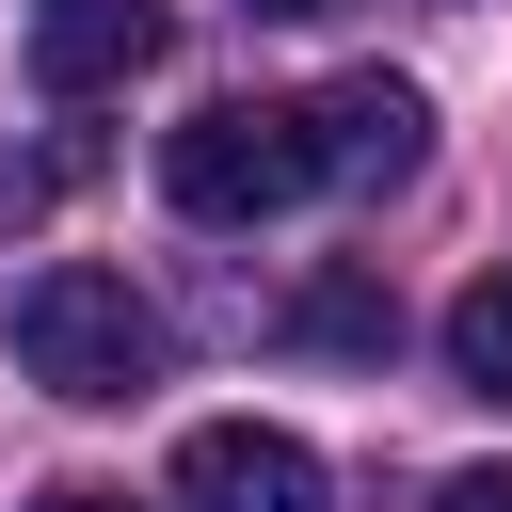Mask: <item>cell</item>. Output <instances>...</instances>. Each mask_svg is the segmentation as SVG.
Instances as JSON below:
<instances>
[{"label":"cell","mask_w":512,"mask_h":512,"mask_svg":"<svg viewBox=\"0 0 512 512\" xmlns=\"http://www.w3.org/2000/svg\"><path fill=\"white\" fill-rule=\"evenodd\" d=\"M16 368H32L48 400H144V384L176 368V336H160V304H144L128 272L48 256V272L16 288Z\"/></svg>","instance_id":"1"},{"label":"cell","mask_w":512,"mask_h":512,"mask_svg":"<svg viewBox=\"0 0 512 512\" xmlns=\"http://www.w3.org/2000/svg\"><path fill=\"white\" fill-rule=\"evenodd\" d=\"M160 192L192 224H272L288 192H320V144L288 96H208L192 128H160Z\"/></svg>","instance_id":"2"},{"label":"cell","mask_w":512,"mask_h":512,"mask_svg":"<svg viewBox=\"0 0 512 512\" xmlns=\"http://www.w3.org/2000/svg\"><path fill=\"white\" fill-rule=\"evenodd\" d=\"M176 512H320V448L272 416H192L176 432Z\"/></svg>","instance_id":"3"},{"label":"cell","mask_w":512,"mask_h":512,"mask_svg":"<svg viewBox=\"0 0 512 512\" xmlns=\"http://www.w3.org/2000/svg\"><path fill=\"white\" fill-rule=\"evenodd\" d=\"M304 144H320V176H336V192H400V176L432 160V96H416V80H384V64H352L336 96H304Z\"/></svg>","instance_id":"4"},{"label":"cell","mask_w":512,"mask_h":512,"mask_svg":"<svg viewBox=\"0 0 512 512\" xmlns=\"http://www.w3.org/2000/svg\"><path fill=\"white\" fill-rule=\"evenodd\" d=\"M32 80L48 96H128L144 64H160V0H32Z\"/></svg>","instance_id":"5"},{"label":"cell","mask_w":512,"mask_h":512,"mask_svg":"<svg viewBox=\"0 0 512 512\" xmlns=\"http://www.w3.org/2000/svg\"><path fill=\"white\" fill-rule=\"evenodd\" d=\"M288 336H304V352H352V368H384V352H400V288H384L368 256H336V272L288 304Z\"/></svg>","instance_id":"6"},{"label":"cell","mask_w":512,"mask_h":512,"mask_svg":"<svg viewBox=\"0 0 512 512\" xmlns=\"http://www.w3.org/2000/svg\"><path fill=\"white\" fill-rule=\"evenodd\" d=\"M448 368H464L480 400H512V256H496V272L448 304Z\"/></svg>","instance_id":"7"},{"label":"cell","mask_w":512,"mask_h":512,"mask_svg":"<svg viewBox=\"0 0 512 512\" xmlns=\"http://www.w3.org/2000/svg\"><path fill=\"white\" fill-rule=\"evenodd\" d=\"M432 512H512V464H464V480H448Z\"/></svg>","instance_id":"8"},{"label":"cell","mask_w":512,"mask_h":512,"mask_svg":"<svg viewBox=\"0 0 512 512\" xmlns=\"http://www.w3.org/2000/svg\"><path fill=\"white\" fill-rule=\"evenodd\" d=\"M32 512H128V496H112V480H48Z\"/></svg>","instance_id":"9"},{"label":"cell","mask_w":512,"mask_h":512,"mask_svg":"<svg viewBox=\"0 0 512 512\" xmlns=\"http://www.w3.org/2000/svg\"><path fill=\"white\" fill-rule=\"evenodd\" d=\"M0 224H32V160H0Z\"/></svg>","instance_id":"10"},{"label":"cell","mask_w":512,"mask_h":512,"mask_svg":"<svg viewBox=\"0 0 512 512\" xmlns=\"http://www.w3.org/2000/svg\"><path fill=\"white\" fill-rule=\"evenodd\" d=\"M240 16H352V0H240Z\"/></svg>","instance_id":"11"}]
</instances>
